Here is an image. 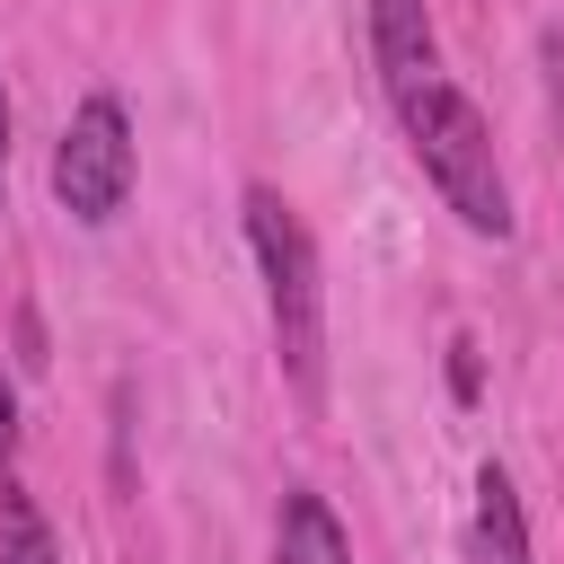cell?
<instances>
[{"label":"cell","instance_id":"cell-1","mask_svg":"<svg viewBox=\"0 0 564 564\" xmlns=\"http://www.w3.org/2000/svg\"><path fill=\"white\" fill-rule=\"evenodd\" d=\"M247 256L264 273V326H273L282 388L300 405H326V264L282 185H247Z\"/></svg>","mask_w":564,"mask_h":564},{"label":"cell","instance_id":"cell-6","mask_svg":"<svg viewBox=\"0 0 564 564\" xmlns=\"http://www.w3.org/2000/svg\"><path fill=\"white\" fill-rule=\"evenodd\" d=\"M476 564H529V511L511 467H476Z\"/></svg>","mask_w":564,"mask_h":564},{"label":"cell","instance_id":"cell-8","mask_svg":"<svg viewBox=\"0 0 564 564\" xmlns=\"http://www.w3.org/2000/svg\"><path fill=\"white\" fill-rule=\"evenodd\" d=\"M0 485H18V388L0 370Z\"/></svg>","mask_w":564,"mask_h":564},{"label":"cell","instance_id":"cell-11","mask_svg":"<svg viewBox=\"0 0 564 564\" xmlns=\"http://www.w3.org/2000/svg\"><path fill=\"white\" fill-rule=\"evenodd\" d=\"M0 212H9V88H0Z\"/></svg>","mask_w":564,"mask_h":564},{"label":"cell","instance_id":"cell-3","mask_svg":"<svg viewBox=\"0 0 564 564\" xmlns=\"http://www.w3.org/2000/svg\"><path fill=\"white\" fill-rule=\"evenodd\" d=\"M132 176H141V150H132L123 97H115V88H88V97L70 106L62 141H53V203H62L70 220L106 229V220H123Z\"/></svg>","mask_w":564,"mask_h":564},{"label":"cell","instance_id":"cell-2","mask_svg":"<svg viewBox=\"0 0 564 564\" xmlns=\"http://www.w3.org/2000/svg\"><path fill=\"white\" fill-rule=\"evenodd\" d=\"M397 123H405V150H414L423 185L458 212V229L511 238V185H502V159H494V132H485L476 97L458 79H432L423 97L397 106Z\"/></svg>","mask_w":564,"mask_h":564},{"label":"cell","instance_id":"cell-10","mask_svg":"<svg viewBox=\"0 0 564 564\" xmlns=\"http://www.w3.org/2000/svg\"><path fill=\"white\" fill-rule=\"evenodd\" d=\"M449 388H458V397H476V344H467V335L449 344Z\"/></svg>","mask_w":564,"mask_h":564},{"label":"cell","instance_id":"cell-9","mask_svg":"<svg viewBox=\"0 0 564 564\" xmlns=\"http://www.w3.org/2000/svg\"><path fill=\"white\" fill-rule=\"evenodd\" d=\"M538 53H546V88H555V115H564V26H546V35H538Z\"/></svg>","mask_w":564,"mask_h":564},{"label":"cell","instance_id":"cell-5","mask_svg":"<svg viewBox=\"0 0 564 564\" xmlns=\"http://www.w3.org/2000/svg\"><path fill=\"white\" fill-rule=\"evenodd\" d=\"M273 564H352V538H344V520H335V502L326 494H282V511H273Z\"/></svg>","mask_w":564,"mask_h":564},{"label":"cell","instance_id":"cell-7","mask_svg":"<svg viewBox=\"0 0 564 564\" xmlns=\"http://www.w3.org/2000/svg\"><path fill=\"white\" fill-rule=\"evenodd\" d=\"M0 564H62L53 520H44L35 494H18V485H0Z\"/></svg>","mask_w":564,"mask_h":564},{"label":"cell","instance_id":"cell-4","mask_svg":"<svg viewBox=\"0 0 564 564\" xmlns=\"http://www.w3.org/2000/svg\"><path fill=\"white\" fill-rule=\"evenodd\" d=\"M370 62H379L388 106L423 97V88L441 79V35H432V9H423V0H370Z\"/></svg>","mask_w":564,"mask_h":564}]
</instances>
